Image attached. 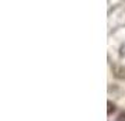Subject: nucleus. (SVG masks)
Segmentation results:
<instances>
[{
	"label": "nucleus",
	"mask_w": 125,
	"mask_h": 121,
	"mask_svg": "<svg viewBox=\"0 0 125 121\" xmlns=\"http://www.w3.org/2000/svg\"><path fill=\"white\" fill-rule=\"evenodd\" d=\"M113 75L115 79L119 80H125V66L124 65H117L113 68Z\"/></svg>",
	"instance_id": "f257e3e1"
},
{
	"label": "nucleus",
	"mask_w": 125,
	"mask_h": 121,
	"mask_svg": "<svg viewBox=\"0 0 125 121\" xmlns=\"http://www.w3.org/2000/svg\"><path fill=\"white\" fill-rule=\"evenodd\" d=\"M114 111H115V104L108 101V115H111V113H114Z\"/></svg>",
	"instance_id": "f03ea898"
},
{
	"label": "nucleus",
	"mask_w": 125,
	"mask_h": 121,
	"mask_svg": "<svg viewBox=\"0 0 125 121\" xmlns=\"http://www.w3.org/2000/svg\"><path fill=\"white\" fill-rule=\"evenodd\" d=\"M117 121H125V111H122V113L118 115V120Z\"/></svg>",
	"instance_id": "7ed1b4c3"
}]
</instances>
